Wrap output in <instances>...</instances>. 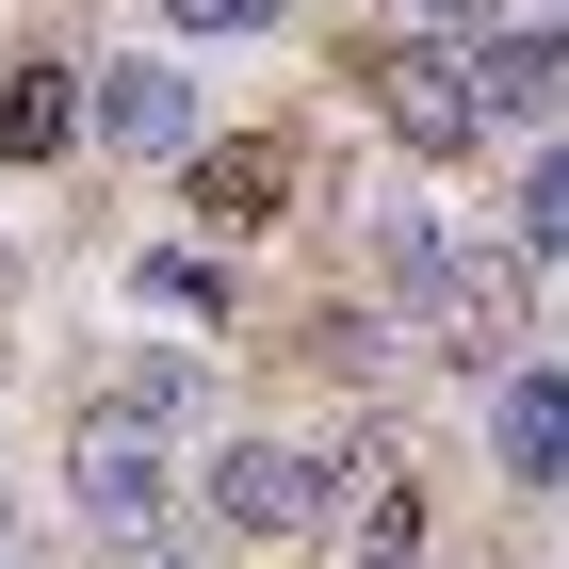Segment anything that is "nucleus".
Masks as SVG:
<instances>
[{
	"mask_svg": "<svg viewBox=\"0 0 569 569\" xmlns=\"http://www.w3.org/2000/svg\"><path fill=\"white\" fill-rule=\"evenodd\" d=\"M358 244H375V277H391L407 309H439V277L472 261V244H456V228H439L423 196H391V212H358Z\"/></svg>",
	"mask_w": 569,
	"mask_h": 569,
	"instance_id": "11",
	"label": "nucleus"
},
{
	"mask_svg": "<svg viewBox=\"0 0 569 569\" xmlns=\"http://www.w3.org/2000/svg\"><path fill=\"white\" fill-rule=\"evenodd\" d=\"M147 569H196V553H147Z\"/></svg>",
	"mask_w": 569,
	"mask_h": 569,
	"instance_id": "18",
	"label": "nucleus"
},
{
	"mask_svg": "<svg viewBox=\"0 0 569 569\" xmlns=\"http://www.w3.org/2000/svg\"><path fill=\"white\" fill-rule=\"evenodd\" d=\"M98 147H131V163H196V66L179 49H98Z\"/></svg>",
	"mask_w": 569,
	"mask_h": 569,
	"instance_id": "6",
	"label": "nucleus"
},
{
	"mask_svg": "<svg viewBox=\"0 0 569 569\" xmlns=\"http://www.w3.org/2000/svg\"><path fill=\"white\" fill-rule=\"evenodd\" d=\"M147 309H212V326H228V244H147Z\"/></svg>",
	"mask_w": 569,
	"mask_h": 569,
	"instance_id": "15",
	"label": "nucleus"
},
{
	"mask_svg": "<svg viewBox=\"0 0 569 569\" xmlns=\"http://www.w3.org/2000/svg\"><path fill=\"white\" fill-rule=\"evenodd\" d=\"M358 82H375V131H391L407 163H472V147H505V114H488V66H472V49H439V33H391Z\"/></svg>",
	"mask_w": 569,
	"mask_h": 569,
	"instance_id": "1",
	"label": "nucleus"
},
{
	"mask_svg": "<svg viewBox=\"0 0 569 569\" xmlns=\"http://www.w3.org/2000/svg\"><path fill=\"white\" fill-rule=\"evenodd\" d=\"M326 537H342L358 569H407V553H423V472H407V456H358V472H342V521H326Z\"/></svg>",
	"mask_w": 569,
	"mask_h": 569,
	"instance_id": "10",
	"label": "nucleus"
},
{
	"mask_svg": "<svg viewBox=\"0 0 569 569\" xmlns=\"http://www.w3.org/2000/svg\"><path fill=\"white\" fill-rule=\"evenodd\" d=\"M326 569H358V553H326Z\"/></svg>",
	"mask_w": 569,
	"mask_h": 569,
	"instance_id": "19",
	"label": "nucleus"
},
{
	"mask_svg": "<svg viewBox=\"0 0 569 569\" xmlns=\"http://www.w3.org/2000/svg\"><path fill=\"white\" fill-rule=\"evenodd\" d=\"M293 358L342 375V391H375V375H391V309H375V293H326V309L293 326Z\"/></svg>",
	"mask_w": 569,
	"mask_h": 569,
	"instance_id": "13",
	"label": "nucleus"
},
{
	"mask_svg": "<svg viewBox=\"0 0 569 569\" xmlns=\"http://www.w3.org/2000/svg\"><path fill=\"white\" fill-rule=\"evenodd\" d=\"M505 244H521V261H569V131L521 163V196H505Z\"/></svg>",
	"mask_w": 569,
	"mask_h": 569,
	"instance_id": "14",
	"label": "nucleus"
},
{
	"mask_svg": "<svg viewBox=\"0 0 569 569\" xmlns=\"http://www.w3.org/2000/svg\"><path fill=\"white\" fill-rule=\"evenodd\" d=\"M179 407H196V358H179V342H131V358H114V375L82 391V423H131V439H163Z\"/></svg>",
	"mask_w": 569,
	"mask_h": 569,
	"instance_id": "12",
	"label": "nucleus"
},
{
	"mask_svg": "<svg viewBox=\"0 0 569 569\" xmlns=\"http://www.w3.org/2000/svg\"><path fill=\"white\" fill-rule=\"evenodd\" d=\"M488 472L505 488H569V358H521L488 391Z\"/></svg>",
	"mask_w": 569,
	"mask_h": 569,
	"instance_id": "8",
	"label": "nucleus"
},
{
	"mask_svg": "<svg viewBox=\"0 0 569 569\" xmlns=\"http://www.w3.org/2000/svg\"><path fill=\"white\" fill-rule=\"evenodd\" d=\"M179 33H277V0H163Z\"/></svg>",
	"mask_w": 569,
	"mask_h": 569,
	"instance_id": "16",
	"label": "nucleus"
},
{
	"mask_svg": "<svg viewBox=\"0 0 569 569\" xmlns=\"http://www.w3.org/2000/svg\"><path fill=\"white\" fill-rule=\"evenodd\" d=\"M423 342L456 358V375H488V391H505V375H521V358H537V261H521V244H472V261L439 277V309H423Z\"/></svg>",
	"mask_w": 569,
	"mask_h": 569,
	"instance_id": "4",
	"label": "nucleus"
},
{
	"mask_svg": "<svg viewBox=\"0 0 569 569\" xmlns=\"http://www.w3.org/2000/svg\"><path fill=\"white\" fill-rule=\"evenodd\" d=\"M179 505H196V472H179L163 439H131V423H66V521H82V537L147 553Z\"/></svg>",
	"mask_w": 569,
	"mask_h": 569,
	"instance_id": "3",
	"label": "nucleus"
},
{
	"mask_svg": "<svg viewBox=\"0 0 569 569\" xmlns=\"http://www.w3.org/2000/svg\"><path fill=\"white\" fill-rule=\"evenodd\" d=\"M521 17H553V33H569V0H521Z\"/></svg>",
	"mask_w": 569,
	"mask_h": 569,
	"instance_id": "17",
	"label": "nucleus"
},
{
	"mask_svg": "<svg viewBox=\"0 0 569 569\" xmlns=\"http://www.w3.org/2000/svg\"><path fill=\"white\" fill-rule=\"evenodd\" d=\"M82 131H98V66L17 49V66H0V163H66Z\"/></svg>",
	"mask_w": 569,
	"mask_h": 569,
	"instance_id": "7",
	"label": "nucleus"
},
{
	"mask_svg": "<svg viewBox=\"0 0 569 569\" xmlns=\"http://www.w3.org/2000/svg\"><path fill=\"white\" fill-rule=\"evenodd\" d=\"M309 196V131H212L196 163H179V212L212 228V244H244V228H293Z\"/></svg>",
	"mask_w": 569,
	"mask_h": 569,
	"instance_id": "5",
	"label": "nucleus"
},
{
	"mask_svg": "<svg viewBox=\"0 0 569 569\" xmlns=\"http://www.w3.org/2000/svg\"><path fill=\"white\" fill-rule=\"evenodd\" d=\"M196 521L212 537H326L342 521V456H309V439H212Z\"/></svg>",
	"mask_w": 569,
	"mask_h": 569,
	"instance_id": "2",
	"label": "nucleus"
},
{
	"mask_svg": "<svg viewBox=\"0 0 569 569\" xmlns=\"http://www.w3.org/2000/svg\"><path fill=\"white\" fill-rule=\"evenodd\" d=\"M472 66H488V114H505V131H537V147L569 131V33H553V17H505Z\"/></svg>",
	"mask_w": 569,
	"mask_h": 569,
	"instance_id": "9",
	"label": "nucleus"
}]
</instances>
